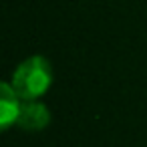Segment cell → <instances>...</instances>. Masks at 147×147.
<instances>
[{
  "instance_id": "obj_2",
  "label": "cell",
  "mask_w": 147,
  "mask_h": 147,
  "mask_svg": "<svg viewBox=\"0 0 147 147\" xmlns=\"http://www.w3.org/2000/svg\"><path fill=\"white\" fill-rule=\"evenodd\" d=\"M51 115L49 109L38 103V101H24L20 107V115H18V125L26 131H40L49 125Z\"/></svg>"
},
{
  "instance_id": "obj_1",
  "label": "cell",
  "mask_w": 147,
  "mask_h": 147,
  "mask_svg": "<svg viewBox=\"0 0 147 147\" xmlns=\"http://www.w3.org/2000/svg\"><path fill=\"white\" fill-rule=\"evenodd\" d=\"M53 83V71L47 59L30 57L12 75V89L22 101H36L49 91Z\"/></svg>"
},
{
  "instance_id": "obj_3",
  "label": "cell",
  "mask_w": 147,
  "mask_h": 147,
  "mask_svg": "<svg viewBox=\"0 0 147 147\" xmlns=\"http://www.w3.org/2000/svg\"><path fill=\"white\" fill-rule=\"evenodd\" d=\"M20 107L22 103L18 93L12 89V85L2 83V87H0V125H2V129H8L12 123L18 121Z\"/></svg>"
}]
</instances>
